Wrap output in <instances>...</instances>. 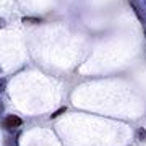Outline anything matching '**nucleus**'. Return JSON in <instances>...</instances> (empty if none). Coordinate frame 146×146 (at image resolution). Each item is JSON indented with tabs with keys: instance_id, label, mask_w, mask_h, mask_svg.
<instances>
[{
	"instance_id": "obj_1",
	"label": "nucleus",
	"mask_w": 146,
	"mask_h": 146,
	"mask_svg": "<svg viewBox=\"0 0 146 146\" xmlns=\"http://www.w3.org/2000/svg\"><path fill=\"white\" fill-rule=\"evenodd\" d=\"M23 122H21V119L18 117V115H7L5 120H3V127H5L7 130H15V128H18V127L21 125Z\"/></svg>"
},
{
	"instance_id": "obj_2",
	"label": "nucleus",
	"mask_w": 146,
	"mask_h": 146,
	"mask_svg": "<svg viewBox=\"0 0 146 146\" xmlns=\"http://www.w3.org/2000/svg\"><path fill=\"white\" fill-rule=\"evenodd\" d=\"M23 23H29V25H37V23H41V20H37V18H23Z\"/></svg>"
},
{
	"instance_id": "obj_3",
	"label": "nucleus",
	"mask_w": 146,
	"mask_h": 146,
	"mask_svg": "<svg viewBox=\"0 0 146 146\" xmlns=\"http://www.w3.org/2000/svg\"><path fill=\"white\" fill-rule=\"evenodd\" d=\"M5 88H7V80L5 78H0V94L5 91Z\"/></svg>"
},
{
	"instance_id": "obj_4",
	"label": "nucleus",
	"mask_w": 146,
	"mask_h": 146,
	"mask_svg": "<svg viewBox=\"0 0 146 146\" xmlns=\"http://www.w3.org/2000/svg\"><path fill=\"white\" fill-rule=\"evenodd\" d=\"M138 138H140V140H145L146 138V130L145 128H138Z\"/></svg>"
},
{
	"instance_id": "obj_5",
	"label": "nucleus",
	"mask_w": 146,
	"mask_h": 146,
	"mask_svg": "<svg viewBox=\"0 0 146 146\" xmlns=\"http://www.w3.org/2000/svg\"><path fill=\"white\" fill-rule=\"evenodd\" d=\"M3 26H5V20H2V18H0V29H2Z\"/></svg>"
},
{
	"instance_id": "obj_6",
	"label": "nucleus",
	"mask_w": 146,
	"mask_h": 146,
	"mask_svg": "<svg viewBox=\"0 0 146 146\" xmlns=\"http://www.w3.org/2000/svg\"><path fill=\"white\" fill-rule=\"evenodd\" d=\"M130 2H131V3H135V0H130Z\"/></svg>"
}]
</instances>
